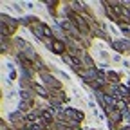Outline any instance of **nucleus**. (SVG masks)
<instances>
[{"label": "nucleus", "instance_id": "obj_1", "mask_svg": "<svg viewBox=\"0 0 130 130\" xmlns=\"http://www.w3.org/2000/svg\"><path fill=\"white\" fill-rule=\"evenodd\" d=\"M65 112H67V116H71L72 119H81V118H83V114H79V112H76V110H72V108H67Z\"/></svg>", "mask_w": 130, "mask_h": 130}, {"label": "nucleus", "instance_id": "obj_2", "mask_svg": "<svg viewBox=\"0 0 130 130\" xmlns=\"http://www.w3.org/2000/svg\"><path fill=\"white\" fill-rule=\"evenodd\" d=\"M65 61H67L69 65H72L74 69H79V65H78V63L74 61V58H71V56H65Z\"/></svg>", "mask_w": 130, "mask_h": 130}, {"label": "nucleus", "instance_id": "obj_3", "mask_svg": "<svg viewBox=\"0 0 130 130\" xmlns=\"http://www.w3.org/2000/svg\"><path fill=\"white\" fill-rule=\"evenodd\" d=\"M60 24H61V27H63V29H69V31H72V32H76V29H74V27H72V25H71L69 22H65V20H61Z\"/></svg>", "mask_w": 130, "mask_h": 130}, {"label": "nucleus", "instance_id": "obj_4", "mask_svg": "<svg viewBox=\"0 0 130 130\" xmlns=\"http://www.w3.org/2000/svg\"><path fill=\"white\" fill-rule=\"evenodd\" d=\"M54 51H56V53H63V43H61V42H56V43H54Z\"/></svg>", "mask_w": 130, "mask_h": 130}, {"label": "nucleus", "instance_id": "obj_5", "mask_svg": "<svg viewBox=\"0 0 130 130\" xmlns=\"http://www.w3.org/2000/svg\"><path fill=\"white\" fill-rule=\"evenodd\" d=\"M121 29H123L125 32H130V24H123V25H121Z\"/></svg>", "mask_w": 130, "mask_h": 130}, {"label": "nucleus", "instance_id": "obj_6", "mask_svg": "<svg viewBox=\"0 0 130 130\" xmlns=\"http://www.w3.org/2000/svg\"><path fill=\"white\" fill-rule=\"evenodd\" d=\"M36 90H38V92H40V94H42V96H47V92H45V90H43V89H42V87H36Z\"/></svg>", "mask_w": 130, "mask_h": 130}, {"label": "nucleus", "instance_id": "obj_7", "mask_svg": "<svg viewBox=\"0 0 130 130\" xmlns=\"http://www.w3.org/2000/svg\"><path fill=\"white\" fill-rule=\"evenodd\" d=\"M42 29H43V32H45V35H51V31H49V27H45V25H42Z\"/></svg>", "mask_w": 130, "mask_h": 130}]
</instances>
